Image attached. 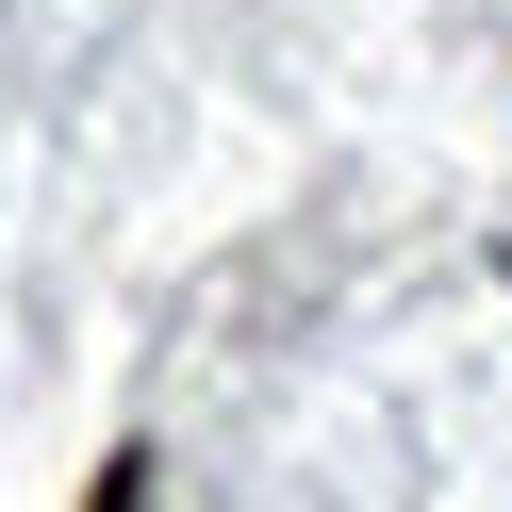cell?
I'll use <instances>...</instances> for the list:
<instances>
[{"label": "cell", "instance_id": "obj_1", "mask_svg": "<svg viewBox=\"0 0 512 512\" xmlns=\"http://www.w3.org/2000/svg\"><path fill=\"white\" fill-rule=\"evenodd\" d=\"M83 512H149V463H100V496H83Z\"/></svg>", "mask_w": 512, "mask_h": 512}]
</instances>
